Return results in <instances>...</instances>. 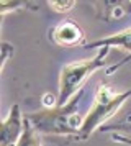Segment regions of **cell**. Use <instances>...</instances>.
Instances as JSON below:
<instances>
[{
	"instance_id": "9",
	"label": "cell",
	"mask_w": 131,
	"mask_h": 146,
	"mask_svg": "<svg viewBox=\"0 0 131 146\" xmlns=\"http://www.w3.org/2000/svg\"><path fill=\"white\" fill-rule=\"evenodd\" d=\"M49 7L54 10V12H58V13H67L69 10L75 7V2L74 0H67V2H62V0H59V2H49Z\"/></svg>"
},
{
	"instance_id": "14",
	"label": "cell",
	"mask_w": 131,
	"mask_h": 146,
	"mask_svg": "<svg viewBox=\"0 0 131 146\" xmlns=\"http://www.w3.org/2000/svg\"><path fill=\"white\" fill-rule=\"evenodd\" d=\"M111 139L116 141V143H124V145L131 146V138L124 136V135H120V133H113V135H111Z\"/></svg>"
},
{
	"instance_id": "8",
	"label": "cell",
	"mask_w": 131,
	"mask_h": 146,
	"mask_svg": "<svg viewBox=\"0 0 131 146\" xmlns=\"http://www.w3.org/2000/svg\"><path fill=\"white\" fill-rule=\"evenodd\" d=\"M102 7H103V13L115 20H120L126 15V5L123 2H103Z\"/></svg>"
},
{
	"instance_id": "4",
	"label": "cell",
	"mask_w": 131,
	"mask_h": 146,
	"mask_svg": "<svg viewBox=\"0 0 131 146\" xmlns=\"http://www.w3.org/2000/svg\"><path fill=\"white\" fill-rule=\"evenodd\" d=\"M26 118L21 115L20 105H12L10 112L0 121V146H17L25 131Z\"/></svg>"
},
{
	"instance_id": "12",
	"label": "cell",
	"mask_w": 131,
	"mask_h": 146,
	"mask_svg": "<svg viewBox=\"0 0 131 146\" xmlns=\"http://www.w3.org/2000/svg\"><path fill=\"white\" fill-rule=\"evenodd\" d=\"M43 105H44V108L58 107V100H54L52 94H44V95H43Z\"/></svg>"
},
{
	"instance_id": "7",
	"label": "cell",
	"mask_w": 131,
	"mask_h": 146,
	"mask_svg": "<svg viewBox=\"0 0 131 146\" xmlns=\"http://www.w3.org/2000/svg\"><path fill=\"white\" fill-rule=\"evenodd\" d=\"M17 146H43L41 145V138H39V133L31 126V123L26 120L25 123V131L21 135L20 141L17 143Z\"/></svg>"
},
{
	"instance_id": "5",
	"label": "cell",
	"mask_w": 131,
	"mask_h": 146,
	"mask_svg": "<svg viewBox=\"0 0 131 146\" xmlns=\"http://www.w3.org/2000/svg\"><path fill=\"white\" fill-rule=\"evenodd\" d=\"M52 41L59 44V46H79L85 41V33L80 28V25H77L74 20L66 18V20L59 21L51 31Z\"/></svg>"
},
{
	"instance_id": "13",
	"label": "cell",
	"mask_w": 131,
	"mask_h": 146,
	"mask_svg": "<svg viewBox=\"0 0 131 146\" xmlns=\"http://www.w3.org/2000/svg\"><path fill=\"white\" fill-rule=\"evenodd\" d=\"M8 51L12 53V51H13V48L10 46V44H7V43H3V44H2V56H3V58H2V67L5 66V61L8 59L10 56H12V54H8Z\"/></svg>"
},
{
	"instance_id": "1",
	"label": "cell",
	"mask_w": 131,
	"mask_h": 146,
	"mask_svg": "<svg viewBox=\"0 0 131 146\" xmlns=\"http://www.w3.org/2000/svg\"><path fill=\"white\" fill-rule=\"evenodd\" d=\"M84 99V89L75 94L66 105L43 108L38 112L25 115V118L38 133L43 135H61V136H75L82 126L84 118H80L77 107Z\"/></svg>"
},
{
	"instance_id": "2",
	"label": "cell",
	"mask_w": 131,
	"mask_h": 146,
	"mask_svg": "<svg viewBox=\"0 0 131 146\" xmlns=\"http://www.w3.org/2000/svg\"><path fill=\"white\" fill-rule=\"evenodd\" d=\"M130 97H131V89L124 90V92H116L108 84H100L95 95H93V104H92L90 110L84 117L77 139L90 138L92 133L100 130L105 121H108L123 107V104Z\"/></svg>"
},
{
	"instance_id": "6",
	"label": "cell",
	"mask_w": 131,
	"mask_h": 146,
	"mask_svg": "<svg viewBox=\"0 0 131 146\" xmlns=\"http://www.w3.org/2000/svg\"><path fill=\"white\" fill-rule=\"evenodd\" d=\"M85 48H118V49H123L126 53H131V28L128 30H123L120 33H115V35H110V36H105V38H100V40H95L92 43H87Z\"/></svg>"
},
{
	"instance_id": "3",
	"label": "cell",
	"mask_w": 131,
	"mask_h": 146,
	"mask_svg": "<svg viewBox=\"0 0 131 146\" xmlns=\"http://www.w3.org/2000/svg\"><path fill=\"white\" fill-rule=\"evenodd\" d=\"M108 53H110L108 48H102L90 59L75 61V62L62 66L61 76H59V94H58L59 107L66 105L75 94L80 92L84 89L87 79L90 77L92 74L97 72L98 69L105 67Z\"/></svg>"
},
{
	"instance_id": "11",
	"label": "cell",
	"mask_w": 131,
	"mask_h": 146,
	"mask_svg": "<svg viewBox=\"0 0 131 146\" xmlns=\"http://www.w3.org/2000/svg\"><path fill=\"white\" fill-rule=\"evenodd\" d=\"M102 131H113V133H120V131H124L126 135L130 133L131 135V121L130 123H120V125H111V126H103L100 128Z\"/></svg>"
},
{
	"instance_id": "10",
	"label": "cell",
	"mask_w": 131,
	"mask_h": 146,
	"mask_svg": "<svg viewBox=\"0 0 131 146\" xmlns=\"http://www.w3.org/2000/svg\"><path fill=\"white\" fill-rule=\"evenodd\" d=\"M25 7V2H0V13L7 15V12H13V10H18V8Z\"/></svg>"
}]
</instances>
